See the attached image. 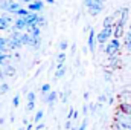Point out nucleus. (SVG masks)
Returning <instances> with one entry per match:
<instances>
[{
  "label": "nucleus",
  "mask_w": 131,
  "mask_h": 130,
  "mask_svg": "<svg viewBox=\"0 0 131 130\" xmlns=\"http://www.w3.org/2000/svg\"><path fill=\"white\" fill-rule=\"evenodd\" d=\"M6 48H8V38H3V37H0V51H6Z\"/></svg>",
  "instance_id": "aec40b11"
},
{
  "label": "nucleus",
  "mask_w": 131,
  "mask_h": 130,
  "mask_svg": "<svg viewBox=\"0 0 131 130\" xmlns=\"http://www.w3.org/2000/svg\"><path fill=\"white\" fill-rule=\"evenodd\" d=\"M99 2H102V3H105V2H107V0H99Z\"/></svg>",
  "instance_id": "72a5a7b5"
},
{
  "label": "nucleus",
  "mask_w": 131,
  "mask_h": 130,
  "mask_svg": "<svg viewBox=\"0 0 131 130\" xmlns=\"http://www.w3.org/2000/svg\"><path fill=\"white\" fill-rule=\"evenodd\" d=\"M46 2H47V3H53L55 0H46Z\"/></svg>",
  "instance_id": "2f4dec72"
},
{
  "label": "nucleus",
  "mask_w": 131,
  "mask_h": 130,
  "mask_svg": "<svg viewBox=\"0 0 131 130\" xmlns=\"http://www.w3.org/2000/svg\"><path fill=\"white\" fill-rule=\"evenodd\" d=\"M49 92H50V84H43V86H41V94L46 95V94H49Z\"/></svg>",
  "instance_id": "5701e85b"
},
{
  "label": "nucleus",
  "mask_w": 131,
  "mask_h": 130,
  "mask_svg": "<svg viewBox=\"0 0 131 130\" xmlns=\"http://www.w3.org/2000/svg\"><path fill=\"white\" fill-rule=\"evenodd\" d=\"M18 104H20V97H18V95H15L14 99H12V106H14V107H18Z\"/></svg>",
  "instance_id": "a878e982"
},
{
  "label": "nucleus",
  "mask_w": 131,
  "mask_h": 130,
  "mask_svg": "<svg viewBox=\"0 0 131 130\" xmlns=\"http://www.w3.org/2000/svg\"><path fill=\"white\" fill-rule=\"evenodd\" d=\"M38 26L41 28V26H46V18L43 17V15H40V18H38Z\"/></svg>",
  "instance_id": "bb28decb"
},
{
  "label": "nucleus",
  "mask_w": 131,
  "mask_h": 130,
  "mask_svg": "<svg viewBox=\"0 0 131 130\" xmlns=\"http://www.w3.org/2000/svg\"><path fill=\"white\" fill-rule=\"evenodd\" d=\"M125 48L131 52V29L127 32V35H125Z\"/></svg>",
  "instance_id": "a211bd4d"
},
{
  "label": "nucleus",
  "mask_w": 131,
  "mask_h": 130,
  "mask_svg": "<svg viewBox=\"0 0 131 130\" xmlns=\"http://www.w3.org/2000/svg\"><path fill=\"white\" fill-rule=\"evenodd\" d=\"M43 116H44V112H43V110H38V112L35 113V118H34V121H35V123H40V121L43 119Z\"/></svg>",
  "instance_id": "412c9836"
},
{
  "label": "nucleus",
  "mask_w": 131,
  "mask_h": 130,
  "mask_svg": "<svg viewBox=\"0 0 131 130\" xmlns=\"http://www.w3.org/2000/svg\"><path fill=\"white\" fill-rule=\"evenodd\" d=\"M0 8H2V11H5V12L15 14V12L21 8V5H20L18 2H14V0H0Z\"/></svg>",
  "instance_id": "f03ea898"
},
{
  "label": "nucleus",
  "mask_w": 131,
  "mask_h": 130,
  "mask_svg": "<svg viewBox=\"0 0 131 130\" xmlns=\"http://www.w3.org/2000/svg\"><path fill=\"white\" fill-rule=\"evenodd\" d=\"M87 9L90 11L92 15H98L99 12H102V9H104V3L99 2V0H95L90 6H87Z\"/></svg>",
  "instance_id": "39448f33"
},
{
  "label": "nucleus",
  "mask_w": 131,
  "mask_h": 130,
  "mask_svg": "<svg viewBox=\"0 0 131 130\" xmlns=\"http://www.w3.org/2000/svg\"><path fill=\"white\" fill-rule=\"evenodd\" d=\"M43 127H44V124H38V126H37V129L38 130H43Z\"/></svg>",
  "instance_id": "7c9ffc66"
},
{
  "label": "nucleus",
  "mask_w": 131,
  "mask_h": 130,
  "mask_svg": "<svg viewBox=\"0 0 131 130\" xmlns=\"http://www.w3.org/2000/svg\"><path fill=\"white\" fill-rule=\"evenodd\" d=\"M3 73L6 75V77H12L14 73H15V70H14V67L12 66H3Z\"/></svg>",
  "instance_id": "f3484780"
},
{
  "label": "nucleus",
  "mask_w": 131,
  "mask_h": 130,
  "mask_svg": "<svg viewBox=\"0 0 131 130\" xmlns=\"http://www.w3.org/2000/svg\"><path fill=\"white\" fill-rule=\"evenodd\" d=\"M11 23H12V18L9 15H0V31H6Z\"/></svg>",
  "instance_id": "1a4fd4ad"
},
{
  "label": "nucleus",
  "mask_w": 131,
  "mask_h": 130,
  "mask_svg": "<svg viewBox=\"0 0 131 130\" xmlns=\"http://www.w3.org/2000/svg\"><path fill=\"white\" fill-rule=\"evenodd\" d=\"M78 130H87V119H84V121L81 123V126H79Z\"/></svg>",
  "instance_id": "cd10ccee"
},
{
  "label": "nucleus",
  "mask_w": 131,
  "mask_h": 130,
  "mask_svg": "<svg viewBox=\"0 0 131 130\" xmlns=\"http://www.w3.org/2000/svg\"><path fill=\"white\" fill-rule=\"evenodd\" d=\"M43 8H44L43 0H34L31 3H28V9H29V11H34V12H41Z\"/></svg>",
  "instance_id": "6e6552de"
},
{
  "label": "nucleus",
  "mask_w": 131,
  "mask_h": 130,
  "mask_svg": "<svg viewBox=\"0 0 131 130\" xmlns=\"http://www.w3.org/2000/svg\"><path fill=\"white\" fill-rule=\"evenodd\" d=\"M35 109V94L34 92H29L28 94V104H26V110L28 112H32Z\"/></svg>",
  "instance_id": "9b49d317"
},
{
  "label": "nucleus",
  "mask_w": 131,
  "mask_h": 130,
  "mask_svg": "<svg viewBox=\"0 0 131 130\" xmlns=\"http://www.w3.org/2000/svg\"><path fill=\"white\" fill-rule=\"evenodd\" d=\"M82 2H84V6H90L95 0H82Z\"/></svg>",
  "instance_id": "c85d7f7f"
},
{
  "label": "nucleus",
  "mask_w": 131,
  "mask_h": 130,
  "mask_svg": "<svg viewBox=\"0 0 131 130\" xmlns=\"http://www.w3.org/2000/svg\"><path fill=\"white\" fill-rule=\"evenodd\" d=\"M6 61H8V55L3 52V54H0V67L2 66H6Z\"/></svg>",
  "instance_id": "4be33fe9"
},
{
  "label": "nucleus",
  "mask_w": 131,
  "mask_h": 130,
  "mask_svg": "<svg viewBox=\"0 0 131 130\" xmlns=\"http://www.w3.org/2000/svg\"><path fill=\"white\" fill-rule=\"evenodd\" d=\"M121 130H122V129H121Z\"/></svg>",
  "instance_id": "f704fd0d"
},
{
  "label": "nucleus",
  "mask_w": 131,
  "mask_h": 130,
  "mask_svg": "<svg viewBox=\"0 0 131 130\" xmlns=\"http://www.w3.org/2000/svg\"><path fill=\"white\" fill-rule=\"evenodd\" d=\"M99 101L104 103V101H105V95H101V97H99Z\"/></svg>",
  "instance_id": "c756f323"
},
{
  "label": "nucleus",
  "mask_w": 131,
  "mask_h": 130,
  "mask_svg": "<svg viewBox=\"0 0 131 130\" xmlns=\"http://www.w3.org/2000/svg\"><path fill=\"white\" fill-rule=\"evenodd\" d=\"M119 49H121V41H119V38H113V40H110L108 43H107V46H105V54L108 55V57H111V55H116L117 52H119Z\"/></svg>",
  "instance_id": "20e7f679"
},
{
  "label": "nucleus",
  "mask_w": 131,
  "mask_h": 130,
  "mask_svg": "<svg viewBox=\"0 0 131 130\" xmlns=\"http://www.w3.org/2000/svg\"><path fill=\"white\" fill-rule=\"evenodd\" d=\"M64 63H66V52L60 51V54L57 55V67L58 66H64Z\"/></svg>",
  "instance_id": "dca6fc26"
},
{
  "label": "nucleus",
  "mask_w": 131,
  "mask_h": 130,
  "mask_svg": "<svg viewBox=\"0 0 131 130\" xmlns=\"http://www.w3.org/2000/svg\"><path fill=\"white\" fill-rule=\"evenodd\" d=\"M67 48H69V43H67L66 40H61V41H60V51H64L66 52Z\"/></svg>",
  "instance_id": "b1692460"
},
{
  "label": "nucleus",
  "mask_w": 131,
  "mask_h": 130,
  "mask_svg": "<svg viewBox=\"0 0 131 130\" xmlns=\"http://www.w3.org/2000/svg\"><path fill=\"white\" fill-rule=\"evenodd\" d=\"M8 90H9V86H8L6 83H3V84H2V87H0V94H6Z\"/></svg>",
  "instance_id": "393cba45"
},
{
  "label": "nucleus",
  "mask_w": 131,
  "mask_h": 130,
  "mask_svg": "<svg viewBox=\"0 0 131 130\" xmlns=\"http://www.w3.org/2000/svg\"><path fill=\"white\" fill-rule=\"evenodd\" d=\"M113 29H114V26H102V31L99 34H96V41L101 46L107 44L110 41V37L113 35Z\"/></svg>",
  "instance_id": "f257e3e1"
},
{
  "label": "nucleus",
  "mask_w": 131,
  "mask_h": 130,
  "mask_svg": "<svg viewBox=\"0 0 131 130\" xmlns=\"http://www.w3.org/2000/svg\"><path fill=\"white\" fill-rule=\"evenodd\" d=\"M113 32H114V38H121L122 34H124V23H121V22L114 23V29H113Z\"/></svg>",
  "instance_id": "f8f14e48"
},
{
  "label": "nucleus",
  "mask_w": 131,
  "mask_h": 130,
  "mask_svg": "<svg viewBox=\"0 0 131 130\" xmlns=\"http://www.w3.org/2000/svg\"><path fill=\"white\" fill-rule=\"evenodd\" d=\"M28 14H29V9H25V8H20V9L15 12V15H17V17H26Z\"/></svg>",
  "instance_id": "6ab92c4d"
},
{
  "label": "nucleus",
  "mask_w": 131,
  "mask_h": 130,
  "mask_svg": "<svg viewBox=\"0 0 131 130\" xmlns=\"http://www.w3.org/2000/svg\"><path fill=\"white\" fill-rule=\"evenodd\" d=\"M66 72H67V67L64 66H58L57 67V72H55V80H60V78H63L66 75Z\"/></svg>",
  "instance_id": "4468645a"
},
{
  "label": "nucleus",
  "mask_w": 131,
  "mask_h": 130,
  "mask_svg": "<svg viewBox=\"0 0 131 130\" xmlns=\"http://www.w3.org/2000/svg\"><path fill=\"white\" fill-rule=\"evenodd\" d=\"M57 92H49V94H46V98H44V103L46 104H49V106H53L55 104V101H57Z\"/></svg>",
  "instance_id": "ddd939ff"
},
{
  "label": "nucleus",
  "mask_w": 131,
  "mask_h": 130,
  "mask_svg": "<svg viewBox=\"0 0 131 130\" xmlns=\"http://www.w3.org/2000/svg\"><path fill=\"white\" fill-rule=\"evenodd\" d=\"M23 44L21 41V34H18V31H14V34L8 38V48L9 49H20Z\"/></svg>",
  "instance_id": "7ed1b4c3"
},
{
  "label": "nucleus",
  "mask_w": 131,
  "mask_h": 130,
  "mask_svg": "<svg viewBox=\"0 0 131 130\" xmlns=\"http://www.w3.org/2000/svg\"><path fill=\"white\" fill-rule=\"evenodd\" d=\"M121 112H122L124 115H127V116L131 118V103H124V104H121Z\"/></svg>",
  "instance_id": "2eb2a0df"
},
{
  "label": "nucleus",
  "mask_w": 131,
  "mask_h": 130,
  "mask_svg": "<svg viewBox=\"0 0 131 130\" xmlns=\"http://www.w3.org/2000/svg\"><path fill=\"white\" fill-rule=\"evenodd\" d=\"M95 41H96V34H95V31H93V29H90L89 38H87V44H89L90 52H95Z\"/></svg>",
  "instance_id": "9d476101"
},
{
  "label": "nucleus",
  "mask_w": 131,
  "mask_h": 130,
  "mask_svg": "<svg viewBox=\"0 0 131 130\" xmlns=\"http://www.w3.org/2000/svg\"><path fill=\"white\" fill-rule=\"evenodd\" d=\"M14 31H23V29H28V22H26V17H17V20H14Z\"/></svg>",
  "instance_id": "423d86ee"
},
{
  "label": "nucleus",
  "mask_w": 131,
  "mask_h": 130,
  "mask_svg": "<svg viewBox=\"0 0 131 130\" xmlns=\"http://www.w3.org/2000/svg\"><path fill=\"white\" fill-rule=\"evenodd\" d=\"M38 18L40 15L37 12L31 11L28 15H26V22H28V28H32V26H38Z\"/></svg>",
  "instance_id": "0eeeda50"
},
{
  "label": "nucleus",
  "mask_w": 131,
  "mask_h": 130,
  "mask_svg": "<svg viewBox=\"0 0 131 130\" xmlns=\"http://www.w3.org/2000/svg\"><path fill=\"white\" fill-rule=\"evenodd\" d=\"M23 2H26V3H31V2H34V0H23Z\"/></svg>",
  "instance_id": "473e14b6"
}]
</instances>
